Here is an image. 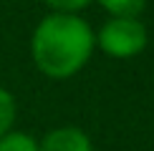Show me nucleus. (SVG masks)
<instances>
[{
  "instance_id": "423d86ee",
  "label": "nucleus",
  "mask_w": 154,
  "mask_h": 151,
  "mask_svg": "<svg viewBox=\"0 0 154 151\" xmlns=\"http://www.w3.org/2000/svg\"><path fill=\"white\" fill-rule=\"evenodd\" d=\"M0 151H38V141L25 131H8L0 138Z\"/></svg>"
},
{
  "instance_id": "39448f33",
  "label": "nucleus",
  "mask_w": 154,
  "mask_h": 151,
  "mask_svg": "<svg viewBox=\"0 0 154 151\" xmlns=\"http://www.w3.org/2000/svg\"><path fill=\"white\" fill-rule=\"evenodd\" d=\"M15 116H18V106H15V98L8 88L0 86V138H3L8 131H13V123H15Z\"/></svg>"
},
{
  "instance_id": "f03ea898",
  "label": "nucleus",
  "mask_w": 154,
  "mask_h": 151,
  "mask_svg": "<svg viewBox=\"0 0 154 151\" xmlns=\"http://www.w3.org/2000/svg\"><path fill=\"white\" fill-rule=\"evenodd\" d=\"M149 33L139 18H109L96 33L99 46L109 58H134L146 48Z\"/></svg>"
},
{
  "instance_id": "f257e3e1",
  "label": "nucleus",
  "mask_w": 154,
  "mask_h": 151,
  "mask_svg": "<svg viewBox=\"0 0 154 151\" xmlns=\"http://www.w3.org/2000/svg\"><path fill=\"white\" fill-rule=\"evenodd\" d=\"M96 35L81 15L48 13L30 38V58L43 76L66 81L76 76L94 55Z\"/></svg>"
},
{
  "instance_id": "7ed1b4c3",
  "label": "nucleus",
  "mask_w": 154,
  "mask_h": 151,
  "mask_svg": "<svg viewBox=\"0 0 154 151\" xmlns=\"http://www.w3.org/2000/svg\"><path fill=\"white\" fill-rule=\"evenodd\" d=\"M38 151H94V144L79 126H58L38 141Z\"/></svg>"
},
{
  "instance_id": "0eeeda50",
  "label": "nucleus",
  "mask_w": 154,
  "mask_h": 151,
  "mask_svg": "<svg viewBox=\"0 0 154 151\" xmlns=\"http://www.w3.org/2000/svg\"><path fill=\"white\" fill-rule=\"evenodd\" d=\"M53 13H68V15H79V13L86 8L94 0H43Z\"/></svg>"
},
{
  "instance_id": "20e7f679",
  "label": "nucleus",
  "mask_w": 154,
  "mask_h": 151,
  "mask_svg": "<svg viewBox=\"0 0 154 151\" xmlns=\"http://www.w3.org/2000/svg\"><path fill=\"white\" fill-rule=\"evenodd\" d=\"M111 18H139L146 5V0H99Z\"/></svg>"
}]
</instances>
